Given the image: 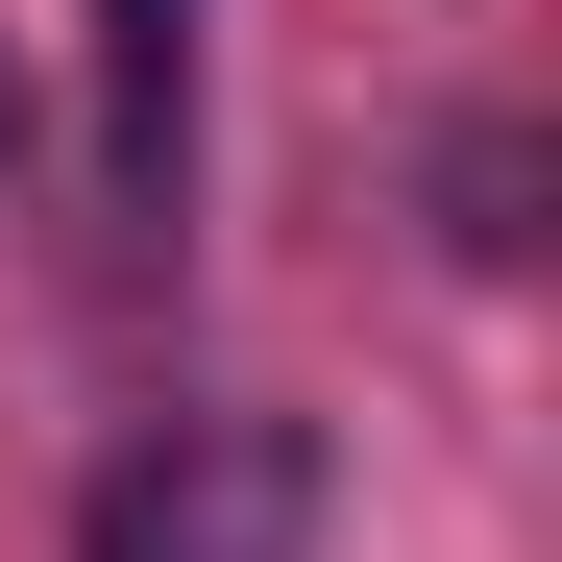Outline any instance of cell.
<instances>
[{"instance_id": "obj_3", "label": "cell", "mask_w": 562, "mask_h": 562, "mask_svg": "<svg viewBox=\"0 0 562 562\" xmlns=\"http://www.w3.org/2000/svg\"><path fill=\"white\" fill-rule=\"evenodd\" d=\"M440 196H464V269H514V245H538V221H514V196H538V147H514V123H464V147H440Z\"/></svg>"}, {"instance_id": "obj_1", "label": "cell", "mask_w": 562, "mask_h": 562, "mask_svg": "<svg viewBox=\"0 0 562 562\" xmlns=\"http://www.w3.org/2000/svg\"><path fill=\"white\" fill-rule=\"evenodd\" d=\"M74 562H318V416H147L99 490H74Z\"/></svg>"}, {"instance_id": "obj_2", "label": "cell", "mask_w": 562, "mask_h": 562, "mask_svg": "<svg viewBox=\"0 0 562 562\" xmlns=\"http://www.w3.org/2000/svg\"><path fill=\"white\" fill-rule=\"evenodd\" d=\"M196 196V0H99V221Z\"/></svg>"}]
</instances>
